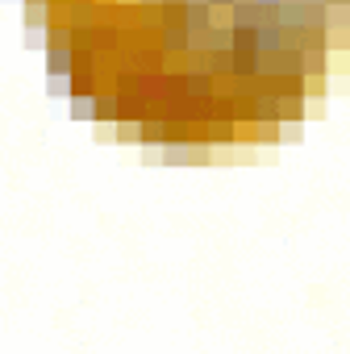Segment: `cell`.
<instances>
[{
	"label": "cell",
	"instance_id": "obj_1",
	"mask_svg": "<svg viewBox=\"0 0 350 354\" xmlns=\"http://www.w3.org/2000/svg\"><path fill=\"white\" fill-rule=\"evenodd\" d=\"M342 13L346 0H30L71 113L171 158L275 142L300 121Z\"/></svg>",
	"mask_w": 350,
	"mask_h": 354
}]
</instances>
